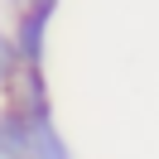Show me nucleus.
I'll use <instances>...</instances> for the list:
<instances>
[{"label":"nucleus","mask_w":159,"mask_h":159,"mask_svg":"<svg viewBox=\"0 0 159 159\" xmlns=\"http://www.w3.org/2000/svg\"><path fill=\"white\" fill-rule=\"evenodd\" d=\"M53 5L58 0H29V10H24V20H20V58L29 63V68H39V58H43V34H48V20H53Z\"/></svg>","instance_id":"obj_1"},{"label":"nucleus","mask_w":159,"mask_h":159,"mask_svg":"<svg viewBox=\"0 0 159 159\" xmlns=\"http://www.w3.org/2000/svg\"><path fill=\"white\" fill-rule=\"evenodd\" d=\"M20 43H10V39H5V34H0V82H10L15 77V72H20Z\"/></svg>","instance_id":"obj_2"}]
</instances>
